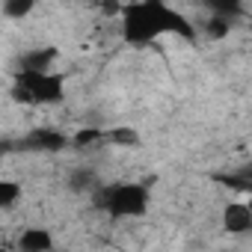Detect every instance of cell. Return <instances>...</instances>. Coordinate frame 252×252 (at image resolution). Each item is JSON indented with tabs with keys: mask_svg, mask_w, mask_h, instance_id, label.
I'll list each match as a JSON object with an SVG mask.
<instances>
[{
	"mask_svg": "<svg viewBox=\"0 0 252 252\" xmlns=\"http://www.w3.org/2000/svg\"><path fill=\"white\" fill-rule=\"evenodd\" d=\"M184 36L193 39L196 27L175 12L166 3H158V0H146V3H128L122 6V36L128 45H149L160 36Z\"/></svg>",
	"mask_w": 252,
	"mask_h": 252,
	"instance_id": "6da1fadb",
	"label": "cell"
},
{
	"mask_svg": "<svg viewBox=\"0 0 252 252\" xmlns=\"http://www.w3.org/2000/svg\"><path fill=\"white\" fill-rule=\"evenodd\" d=\"M12 95L24 104H57L63 98V74H57V71H18Z\"/></svg>",
	"mask_w": 252,
	"mask_h": 252,
	"instance_id": "7a4b0ae2",
	"label": "cell"
},
{
	"mask_svg": "<svg viewBox=\"0 0 252 252\" xmlns=\"http://www.w3.org/2000/svg\"><path fill=\"white\" fill-rule=\"evenodd\" d=\"M104 208L113 217H143L149 211V190L143 184H116L104 190Z\"/></svg>",
	"mask_w": 252,
	"mask_h": 252,
	"instance_id": "3957f363",
	"label": "cell"
},
{
	"mask_svg": "<svg viewBox=\"0 0 252 252\" xmlns=\"http://www.w3.org/2000/svg\"><path fill=\"white\" fill-rule=\"evenodd\" d=\"M222 225L228 234H246L252 228V208L246 202H228L222 211Z\"/></svg>",
	"mask_w": 252,
	"mask_h": 252,
	"instance_id": "277c9868",
	"label": "cell"
},
{
	"mask_svg": "<svg viewBox=\"0 0 252 252\" xmlns=\"http://www.w3.org/2000/svg\"><path fill=\"white\" fill-rule=\"evenodd\" d=\"M18 249L21 252H51L54 249V234L48 228H24L18 237Z\"/></svg>",
	"mask_w": 252,
	"mask_h": 252,
	"instance_id": "5b68a950",
	"label": "cell"
},
{
	"mask_svg": "<svg viewBox=\"0 0 252 252\" xmlns=\"http://www.w3.org/2000/svg\"><path fill=\"white\" fill-rule=\"evenodd\" d=\"M24 143H27V149H36V152H60L68 140H65V134H60V131L42 128V131H33Z\"/></svg>",
	"mask_w": 252,
	"mask_h": 252,
	"instance_id": "8992f818",
	"label": "cell"
},
{
	"mask_svg": "<svg viewBox=\"0 0 252 252\" xmlns=\"http://www.w3.org/2000/svg\"><path fill=\"white\" fill-rule=\"evenodd\" d=\"M104 140L116 143V146H140V134L134 128H113V131H104Z\"/></svg>",
	"mask_w": 252,
	"mask_h": 252,
	"instance_id": "52a82bcc",
	"label": "cell"
},
{
	"mask_svg": "<svg viewBox=\"0 0 252 252\" xmlns=\"http://www.w3.org/2000/svg\"><path fill=\"white\" fill-rule=\"evenodd\" d=\"M18 196H21V187H18L15 181H6V178H0V211L12 208V205L18 202Z\"/></svg>",
	"mask_w": 252,
	"mask_h": 252,
	"instance_id": "ba28073f",
	"label": "cell"
},
{
	"mask_svg": "<svg viewBox=\"0 0 252 252\" xmlns=\"http://www.w3.org/2000/svg\"><path fill=\"white\" fill-rule=\"evenodd\" d=\"M205 33H208L211 39H222V36H228V18H225V15L211 18V21L205 24Z\"/></svg>",
	"mask_w": 252,
	"mask_h": 252,
	"instance_id": "9c48e42d",
	"label": "cell"
},
{
	"mask_svg": "<svg viewBox=\"0 0 252 252\" xmlns=\"http://www.w3.org/2000/svg\"><path fill=\"white\" fill-rule=\"evenodd\" d=\"M95 140H104V131L86 128V131H77V134H74V143H77V146H92Z\"/></svg>",
	"mask_w": 252,
	"mask_h": 252,
	"instance_id": "30bf717a",
	"label": "cell"
},
{
	"mask_svg": "<svg viewBox=\"0 0 252 252\" xmlns=\"http://www.w3.org/2000/svg\"><path fill=\"white\" fill-rule=\"evenodd\" d=\"M3 12H6L9 18H24V15H30V12H33V3H6V6H3Z\"/></svg>",
	"mask_w": 252,
	"mask_h": 252,
	"instance_id": "8fae6325",
	"label": "cell"
},
{
	"mask_svg": "<svg viewBox=\"0 0 252 252\" xmlns=\"http://www.w3.org/2000/svg\"><path fill=\"white\" fill-rule=\"evenodd\" d=\"M0 252H9V249H3V246H0Z\"/></svg>",
	"mask_w": 252,
	"mask_h": 252,
	"instance_id": "7c38bea8",
	"label": "cell"
}]
</instances>
